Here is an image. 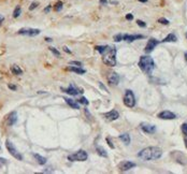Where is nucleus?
Masks as SVG:
<instances>
[{
    "mask_svg": "<svg viewBox=\"0 0 187 174\" xmlns=\"http://www.w3.org/2000/svg\"><path fill=\"white\" fill-rule=\"evenodd\" d=\"M96 49L101 54L102 61L109 67L116 65V49L110 45H97Z\"/></svg>",
    "mask_w": 187,
    "mask_h": 174,
    "instance_id": "f257e3e1",
    "label": "nucleus"
},
{
    "mask_svg": "<svg viewBox=\"0 0 187 174\" xmlns=\"http://www.w3.org/2000/svg\"><path fill=\"white\" fill-rule=\"evenodd\" d=\"M143 161H150V160H157L163 156V150L157 146H150L140 150L137 155Z\"/></svg>",
    "mask_w": 187,
    "mask_h": 174,
    "instance_id": "f03ea898",
    "label": "nucleus"
},
{
    "mask_svg": "<svg viewBox=\"0 0 187 174\" xmlns=\"http://www.w3.org/2000/svg\"><path fill=\"white\" fill-rule=\"evenodd\" d=\"M139 67L145 74H152L155 69V61L150 56H141L139 60Z\"/></svg>",
    "mask_w": 187,
    "mask_h": 174,
    "instance_id": "7ed1b4c3",
    "label": "nucleus"
},
{
    "mask_svg": "<svg viewBox=\"0 0 187 174\" xmlns=\"http://www.w3.org/2000/svg\"><path fill=\"white\" fill-rule=\"evenodd\" d=\"M5 147H7V150H9V153L11 154V156H13V157L15 158V159H17V160H20V161H22L23 159H24V157H23V155L20 154V152L15 148V146L13 145V143L10 140H5Z\"/></svg>",
    "mask_w": 187,
    "mask_h": 174,
    "instance_id": "20e7f679",
    "label": "nucleus"
},
{
    "mask_svg": "<svg viewBox=\"0 0 187 174\" xmlns=\"http://www.w3.org/2000/svg\"><path fill=\"white\" fill-rule=\"evenodd\" d=\"M88 158V154L86 153L85 150H77V153L71 154L68 156V160L70 161H86Z\"/></svg>",
    "mask_w": 187,
    "mask_h": 174,
    "instance_id": "39448f33",
    "label": "nucleus"
},
{
    "mask_svg": "<svg viewBox=\"0 0 187 174\" xmlns=\"http://www.w3.org/2000/svg\"><path fill=\"white\" fill-rule=\"evenodd\" d=\"M124 104L126 105L127 108H133L136 105V97L134 93H132V90L127 89L124 95Z\"/></svg>",
    "mask_w": 187,
    "mask_h": 174,
    "instance_id": "423d86ee",
    "label": "nucleus"
},
{
    "mask_svg": "<svg viewBox=\"0 0 187 174\" xmlns=\"http://www.w3.org/2000/svg\"><path fill=\"white\" fill-rule=\"evenodd\" d=\"M40 32L41 31L39 29H35V28H22L17 31L18 35L28 36V37H36V36H38V35H40Z\"/></svg>",
    "mask_w": 187,
    "mask_h": 174,
    "instance_id": "0eeeda50",
    "label": "nucleus"
},
{
    "mask_svg": "<svg viewBox=\"0 0 187 174\" xmlns=\"http://www.w3.org/2000/svg\"><path fill=\"white\" fill-rule=\"evenodd\" d=\"M60 89H61V91L68 93V95H70V96H77L80 93H83L82 89L75 87L73 84H70V85L68 86V88H62V87H61Z\"/></svg>",
    "mask_w": 187,
    "mask_h": 174,
    "instance_id": "6e6552de",
    "label": "nucleus"
},
{
    "mask_svg": "<svg viewBox=\"0 0 187 174\" xmlns=\"http://www.w3.org/2000/svg\"><path fill=\"white\" fill-rule=\"evenodd\" d=\"M160 43V41H157L156 39H153V38H150V40L147 41V44L145 46V49H144V52L146 53V54H150L154 51V49L157 46V45Z\"/></svg>",
    "mask_w": 187,
    "mask_h": 174,
    "instance_id": "1a4fd4ad",
    "label": "nucleus"
},
{
    "mask_svg": "<svg viewBox=\"0 0 187 174\" xmlns=\"http://www.w3.org/2000/svg\"><path fill=\"white\" fill-rule=\"evenodd\" d=\"M119 80H121V77H119V75H118L116 72H111L110 74L108 75V83H109V85H111V86L118 85Z\"/></svg>",
    "mask_w": 187,
    "mask_h": 174,
    "instance_id": "9d476101",
    "label": "nucleus"
},
{
    "mask_svg": "<svg viewBox=\"0 0 187 174\" xmlns=\"http://www.w3.org/2000/svg\"><path fill=\"white\" fill-rule=\"evenodd\" d=\"M134 167H136V163H134V162L125 160V161H122L119 165H118V169L121 171H123V172H125V171H129L130 169L134 168Z\"/></svg>",
    "mask_w": 187,
    "mask_h": 174,
    "instance_id": "9b49d317",
    "label": "nucleus"
},
{
    "mask_svg": "<svg viewBox=\"0 0 187 174\" xmlns=\"http://www.w3.org/2000/svg\"><path fill=\"white\" fill-rule=\"evenodd\" d=\"M103 116H104V118H106V121H109V122H113V121H116V119L119 117V113H118L116 110H112V111H110V112L103 114Z\"/></svg>",
    "mask_w": 187,
    "mask_h": 174,
    "instance_id": "f8f14e48",
    "label": "nucleus"
},
{
    "mask_svg": "<svg viewBox=\"0 0 187 174\" xmlns=\"http://www.w3.org/2000/svg\"><path fill=\"white\" fill-rule=\"evenodd\" d=\"M158 117L160 119H166V121H170V119H174L176 118V115L172 113L171 111H163L158 114Z\"/></svg>",
    "mask_w": 187,
    "mask_h": 174,
    "instance_id": "ddd939ff",
    "label": "nucleus"
},
{
    "mask_svg": "<svg viewBox=\"0 0 187 174\" xmlns=\"http://www.w3.org/2000/svg\"><path fill=\"white\" fill-rule=\"evenodd\" d=\"M141 129L145 133H148V134H153L156 132V127L154 125H152V124H146V123L141 124Z\"/></svg>",
    "mask_w": 187,
    "mask_h": 174,
    "instance_id": "4468645a",
    "label": "nucleus"
},
{
    "mask_svg": "<svg viewBox=\"0 0 187 174\" xmlns=\"http://www.w3.org/2000/svg\"><path fill=\"white\" fill-rule=\"evenodd\" d=\"M143 38H144L143 35H123V40L127 41V42H133V41L140 40Z\"/></svg>",
    "mask_w": 187,
    "mask_h": 174,
    "instance_id": "2eb2a0df",
    "label": "nucleus"
},
{
    "mask_svg": "<svg viewBox=\"0 0 187 174\" xmlns=\"http://www.w3.org/2000/svg\"><path fill=\"white\" fill-rule=\"evenodd\" d=\"M64 100H65L66 103L69 105V106H71L72 109L80 110V103H77V100H73V99H71V98H65Z\"/></svg>",
    "mask_w": 187,
    "mask_h": 174,
    "instance_id": "dca6fc26",
    "label": "nucleus"
},
{
    "mask_svg": "<svg viewBox=\"0 0 187 174\" xmlns=\"http://www.w3.org/2000/svg\"><path fill=\"white\" fill-rule=\"evenodd\" d=\"M16 122H17V113L15 112V111H13V112H11L10 115H9L8 124L10 126H13V125L16 124Z\"/></svg>",
    "mask_w": 187,
    "mask_h": 174,
    "instance_id": "f3484780",
    "label": "nucleus"
},
{
    "mask_svg": "<svg viewBox=\"0 0 187 174\" xmlns=\"http://www.w3.org/2000/svg\"><path fill=\"white\" fill-rule=\"evenodd\" d=\"M178 41V38L175 36L174 33H169L163 40H161L160 42H163V43H168V42H176Z\"/></svg>",
    "mask_w": 187,
    "mask_h": 174,
    "instance_id": "a211bd4d",
    "label": "nucleus"
},
{
    "mask_svg": "<svg viewBox=\"0 0 187 174\" xmlns=\"http://www.w3.org/2000/svg\"><path fill=\"white\" fill-rule=\"evenodd\" d=\"M33 157H35V159L37 160L38 163H39V165H41V166H44L45 163H46V158L43 157V156H41V155L33 154Z\"/></svg>",
    "mask_w": 187,
    "mask_h": 174,
    "instance_id": "6ab92c4d",
    "label": "nucleus"
},
{
    "mask_svg": "<svg viewBox=\"0 0 187 174\" xmlns=\"http://www.w3.org/2000/svg\"><path fill=\"white\" fill-rule=\"evenodd\" d=\"M68 70L69 71H72V72H75V73H77V74H84V73L86 72L85 70L84 69H82L81 67H68Z\"/></svg>",
    "mask_w": 187,
    "mask_h": 174,
    "instance_id": "aec40b11",
    "label": "nucleus"
},
{
    "mask_svg": "<svg viewBox=\"0 0 187 174\" xmlns=\"http://www.w3.org/2000/svg\"><path fill=\"white\" fill-rule=\"evenodd\" d=\"M119 139L123 141V143H125L126 145H129V143H130V135L128 133H123L119 135Z\"/></svg>",
    "mask_w": 187,
    "mask_h": 174,
    "instance_id": "412c9836",
    "label": "nucleus"
},
{
    "mask_svg": "<svg viewBox=\"0 0 187 174\" xmlns=\"http://www.w3.org/2000/svg\"><path fill=\"white\" fill-rule=\"evenodd\" d=\"M11 71H12V73L13 74H15V75H20V74H23V70L20 69V67L16 65L11 66Z\"/></svg>",
    "mask_w": 187,
    "mask_h": 174,
    "instance_id": "4be33fe9",
    "label": "nucleus"
},
{
    "mask_svg": "<svg viewBox=\"0 0 187 174\" xmlns=\"http://www.w3.org/2000/svg\"><path fill=\"white\" fill-rule=\"evenodd\" d=\"M96 150H97V153L101 157H108V153L106 152V150L103 148V147H101V146H96Z\"/></svg>",
    "mask_w": 187,
    "mask_h": 174,
    "instance_id": "5701e85b",
    "label": "nucleus"
},
{
    "mask_svg": "<svg viewBox=\"0 0 187 174\" xmlns=\"http://www.w3.org/2000/svg\"><path fill=\"white\" fill-rule=\"evenodd\" d=\"M20 13H22V9H20V5H17L16 8H15V10H14V12H13V17L17 18L20 15Z\"/></svg>",
    "mask_w": 187,
    "mask_h": 174,
    "instance_id": "b1692460",
    "label": "nucleus"
},
{
    "mask_svg": "<svg viewBox=\"0 0 187 174\" xmlns=\"http://www.w3.org/2000/svg\"><path fill=\"white\" fill-rule=\"evenodd\" d=\"M62 7H64V3H62L61 1H57L56 4L54 5V10H55L56 12H59L61 9H62Z\"/></svg>",
    "mask_w": 187,
    "mask_h": 174,
    "instance_id": "393cba45",
    "label": "nucleus"
},
{
    "mask_svg": "<svg viewBox=\"0 0 187 174\" xmlns=\"http://www.w3.org/2000/svg\"><path fill=\"white\" fill-rule=\"evenodd\" d=\"M77 103H80V104H84V105H88V103H89L88 100H87L85 97L80 98V99H77Z\"/></svg>",
    "mask_w": 187,
    "mask_h": 174,
    "instance_id": "a878e982",
    "label": "nucleus"
},
{
    "mask_svg": "<svg viewBox=\"0 0 187 174\" xmlns=\"http://www.w3.org/2000/svg\"><path fill=\"white\" fill-rule=\"evenodd\" d=\"M49 51L53 53L56 57H60V52H59V51H57L55 47H49Z\"/></svg>",
    "mask_w": 187,
    "mask_h": 174,
    "instance_id": "bb28decb",
    "label": "nucleus"
},
{
    "mask_svg": "<svg viewBox=\"0 0 187 174\" xmlns=\"http://www.w3.org/2000/svg\"><path fill=\"white\" fill-rule=\"evenodd\" d=\"M122 40H123V33H118V35L114 36V41L115 42H121Z\"/></svg>",
    "mask_w": 187,
    "mask_h": 174,
    "instance_id": "cd10ccee",
    "label": "nucleus"
},
{
    "mask_svg": "<svg viewBox=\"0 0 187 174\" xmlns=\"http://www.w3.org/2000/svg\"><path fill=\"white\" fill-rule=\"evenodd\" d=\"M158 23H160V24L163 25H169V20L167 18H165V17H160L158 20Z\"/></svg>",
    "mask_w": 187,
    "mask_h": 174,
    "instance_id": "c85d7f7f",
    "label": "nucleus"
},
{
    "mask_svg": "<svg viewBox=\"0 0 187 174\" xmlns=\"http://www.w3.org/2000/svg\"><path fill=\"white\" fill-rule=\"evenodd\" d=\"M181 129L183 131L184 135H187V124H183V125L181 126Z\"/></svg>",
    "mask_w": 187,
    "mask_h": 174,
    "instance_id": "c756f323",
    "label": "nucleus"
},
{
    "mask_svg": "<svg viewBox=\"0 0 187 174\" xmlns=\"http://www.w3.org/2000/svg\"><path fill=\"white\" fill-rule=\"evenodd\" d=\"M69 65L70 66H75V67H81L82 62H80V61H70Z\"/></svg>",
    "mask_w": 187,
    "mask_h": 174,
    "instance_id": "7c9ffc66",
    "label": "nucleus"
},
{
    "mask_svg": "<svg viewBox=\"0 0 187 174\" xmlns=\"http://www.w3.org/2000/svg\"><path fill=\"white\" fill-rule=\"evenodd\" d=\"M38 5H39V3H38V2H33V3L30 4V7H29V10H30V11H33V10H35V9L37 8Z\"/></svg>",
    "mask_w": 187,
    "mask_h": 174,
    "instance_id": "2f4dec72",
    "label": "nucleus"
},
{
    "mask_svg": "<svg viewBox=\"0 0 187 174\" xmlns=\"http://www.w3.org/2000/svg\"><path fill=\"white\" fill-rule=\"evenodd\" d=\"M137 24H138L140 27H143V28H145V27H146V24H145L143 20H137Z\"/></svg>",
    "mask_w": 187,
    "mask_h": 174,
    "instance_id": "473e14b6",
    "label": "nucleus"
},
{
    "mask_svg": "<svg viewBox=\"0 0 187 174\" xmlns=\"http://www.w3.org/2000/svg\"><path fill=\"white\" fill-rule=\"evenodd\" d=\"M106 141L108 142V145L110 146V148H112V150H113V148H114V144L112 143L111 139H110V138H106Z\"/></svg>",
    "mask_w": 187,
    "mask_h": 174,
    "instance_id": "72a5a7b5",
    "label": "nucleus"
},
{
    "mask_svg": "<svg viewBox=\"0 0 187 174\" xmlns=\"http://www.w3.org/2000/svg\"><path fill=\"white\" fill-rule=\"evenodd\" d=\"M133 18V15L131 14V13H128V14H126V20H131Z\"/></svg>",
    "mask_w": 187,
    "mask_h": 174,
    "instance_id": "f704fd0d",
    "label": "nucleus"
},
{
    "mask_svg": "<svg viewBox=\"0 0 187 174\" xmlns=\"http://www.w3.org/2000/svg\"><path fill=\"white\" fill-rule=\"evenodd\" d=\"M99 86H100V87H101V88L103 89V90H106V93H109V91H108V88H106V86H104V85H103V84H102L101 82H99Z\"/></svg>",
    "mask_w": 187,
    "mask_h": 174,
    "instance_id": "c9c22d12",
    "label": "nucleus"
},
{
    "mask_svg": "<svg viewBox=\"0 0 187 174\" xmlns=\"http://www.w3.org/2000/svg\"><path fill=\"white\" fill-rule=\"evenodd\" d=\"M51 9H52V5H51V4H49V5H47V7L44 9V12L45 13H49V11H51Z\"/></svg>",
    "mask_w": 187,
    "mask_h": 174,
    "instance_id": "e433bc0d",
    "label": "nucleus"
},
{
    "mask_svg": "<svg viewBox=\"0 0 187 174\" xmlns=\"http://www.w3.org/2000/svg\"><path fill=\"white\" fill-rule=\"evenodd\" d=\"M8 87H9V88H10V89H12V90H16V88H17L16 86H15V85H13V84H9Z\"/></svg>",
    "mask_w": 187,
    "mask_h": 174,
    "instance_id": "4c0bfd02",
    "label": "nucleus"
},
{
    "mask_svg": "<svg viewBox=\"0 0 187 174\" xmlns=\"http://www.w3.org/2000/svg\"><path fill=\"white\" fill-rule=\"evenodd\" d=\"M99 2H100V4H102V5H106V4L108 3V0H99Z\"/></svg>",
    "mask_w": 187,
    "mask_h": 174,
    "instance_id": "58836bf2",
    "label": "nucleus"
},
{
    "mask_svg": "<svg viewBox=\"0 0 187 174\" xmlns=\"http://www.w3.org/2000/svg\"><path fill=\"white\" fill-rule=\"evenodd\" d=\"M3 20H4V16H3V15H1V14H0V26L2 25Z\"/></svg>",
    "mask_w": 187,
    "mask_h": 174,
    "instance_id": "ea45409f",
    "label": "nucleus"
},
{
    "mask_svg": "<svg viewBox=\"0 0 187 174\" xmlns=\"http://www.w3.org/2000/svg\"><path fill=\"white\" fill-rule=\"evenodd\" d=\"M64 51H65L66 53H68V54H71V51H70V49H68L67 46H64Z\"/></svg>",
    "mask_w": 187,
    "mask_h": 174,
    "instance_id": "a19ab883",
    "label": "nucleus"
},
{
    "mask_svg": "<svg viewBox=\"0 0 187 174\" xmlns=\"http://www.w3.org/2000/svg\"><path fill=\"white\" fill-rule=\"evenodd\" d=\"M7 159H4V158H0V163H7Z\"/></svg>",
    "mask_w": 187,
    "mask_h": 174,
    "instance_id": "79ce46f5",
    "label": "nucleus"
},
{
    "mask_svg": "<svg viewBox=\"0 0 187 174\" xmlns=\"http://www.w3.org/2000/svg\"><path fill=\"white\" fill-rule=\"evenodd\" d=\"M85 114H86V115H87V116H89V118L91 117V115H90L89 111H88V110H87V109H85Z\"/></svg>",
    "mask_w": 187,
    "mask_h": 174,
    "instance_id": "37998d69",
    "label": "nucleus"
},
{
    "mask_svg": "<svg viewBox=\"0 0 187 174\" xmlns=\"http://www.w3.org/2000/svg\"><path fill=\"white\" fill-rule=\"evenodd\" d=\"M184 142H185V146L187 148V135H184Z\"/></svg>",
    "mask_w": 187,
    "mask_h": 174,
    "instance_id": "c03bdc74",
    "label": "nucleus"
},
{
    "mask_svg": "<svg viewBox=\"0 0 187 174\" xmlns=\"http://www.w3.org/2000/svg\"><path fill=\"white\" fill-rule=\"evenodd\" d=\"M45 41H46V42H52V39H51V38H45Z\"/></svg>",
    "mask_w": 187,
    "mask_h": 174,
    "instance_id": "a18cd8bd",
    "label": "nucleus"
},
{
    "mask_svg": "<svg viewBox=\"0 0 187 174\" xmlns=\"http://www.w3.org/2000/svg\"><path fill=\"white\" fill-rule=\"evenodd\" d=\"M138 1H140V2H143V3H145V2H147L148 0H138Z\"/></svg>",
    "mask_w": 187,
    "mask_h": 174,
    "instance_id": "49530a36",
    "label": "nucleus"
},
{
    "mask_svg": "<svg viewBox=\"0 0 187 174\" xmlns=\"http://www.w3.org/2000/svg\"><path fill=\"white\" fill-rule=\"evenodd\" d=\"M185 59H186V61H187V52L185 53Z\"/></svg>",
    "mask_w": 187,
    "mask_h": 174,
    "instance_id": "de8ad7c7",
    "label": "nucleus"
},
{
    "mask_svg": "<svg viewBox=\"0 0 187 174\" xmlns=\"http://www.w3.org/2000/svg\"><path fill=\"white\" fill-rule=\"evenodd\" d=\"M186 38H187V32H186Z\"/></svg>",
    "mask_w": 187,
    "mask_h": 174,
    "instance_id": "09e8293b",
    "label": "nucleus"
},
{
    "mask_svg": "<svg viewBox=\"0 0 187 174\" xmlns=\"http://www.w3.org/2000/svg\"><path fill=\"white\" fill-rule=\"evenodd\" d=\"M0 150H1V147H0Z\"/></svg>",
    "mask_w": 187,
    "mask_h": 174,
    "instance_id": "8fccbe9b",
    "label": "nucleus"
}]
</instances>
